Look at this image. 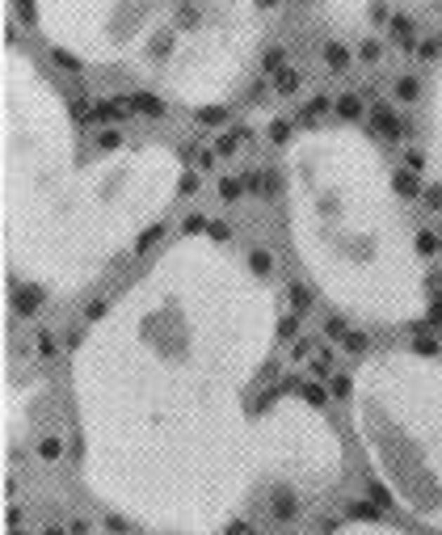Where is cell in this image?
I'll use <instances>...</instances> for the list:
<instances>
[{"instance_id": "6da1fadb", "label": "cell", "mask_w": 442, "mask_h": 535, "mask_svg": "<svg viewBox=\"0 0 442 535\" xmlns=\"http://www.w3.org/2000/svg\"><path fill=\"white\" fill-rule=\"evenodd\" d=\"M274 337V287L245 253L173 240L72 354L84 489L143 531L219 535L287 485L278 401L245 409Z\"/></svg>"}, {"instance_id": "7a4b0ae2", "label": "cell", "mask_w": 442, "mask_h": 535, "mask_svg": "<svg viewBox=\"0 0 442 535\" xmlns=\"http://www.w3.org/2000/svg\"><path fill=\"white\" fill-rule=\"evenodd\" d=\"M181 156L135 143L76 169L67 105L21 51H4V257L46 295L89 287L173 202Z\"/></svg>"}, {"instance_id": "3957f363", "label": "cell", "mask_w": 442, "mask_h": 535, "mask_svg": "<svg viewBox=\"0 0 442 535\" xmlns=\"http://www.w3.org/2000/svg\"><path fill=\"white\" fill-rule=\"evenodd\" d=\"M291 245L312 287L367 325H409L430 283L388 160L358 127H312L282 156Z\"/></svg>"}, {"instance_id": "277c9868", "label": "cell", "mask_w": 442, "mask_h": 535, "mask_svg": "<svg viewBox=\"0 0 442 535\" xmlns=\"http://www.w3.org/2000/svg\"><path fill=\"white\" fill-rule=\"evenodd\" d=\"M354 434L375 481L417 523L442 531V359L371 354L350 384Z\"/></svg>"}, {"instance_id": "5b68a950", "label": "cell", "mask_w": 442, "mask_h": 535, "mask_svg": "<svg viewBox=\"0 0 442 535\" xmlns=\"http://www.w3.org/2000/svg\"><path fill=\"white\" fill-rule=\"evenodd\" d=\"M261 42L257 8L194 4L148 63L156 89L181 105H219L245 80Z\"/></svg>"}, {"instance_id": "8992f818", "label": "cell", "mask_w": 442, "mask_h": 535, "mask_svg": "<svg viewBox=\"0 0 442 535\" xmlns=\"http://www.w3.org/2000/svg\"><path fill=\"white\" fill-rule=\"evenodd\" d=\"M51 46L80 63H152L169 0H30Z\"/></svg>"}, {"instance_id": "52a82bcc", "label": "cell", "mask_w": 442, "mask_h": 535, "mask_svg": "<svg viewBox=\"0 0 442 535\" xmlns=\"http://www.w3.org/2000/svg\"><path fill=\"white\" fill-rule=\"evenodd\" d=\"M426 165L442 181V72L430 84V105H426Z\"/></svg>"}, {"instance_id": "ba28073f", "label": "cell", "mask_w": 442, "mask_h": 535, "mask_svg": "<svg viewBox=\"0 0 442 535\" xmlns=\"http://www.w3.org/2000/svg\"><path fill=\"white\" fill-rule=\"evenodd\" d=\"M329 535H409L401 527H388V523H375V519H354V523H342L337 531Z\"/></svg>"}, {"instance_id": "9c48e42d", "label": "cell", "mask_w": 442, "mask_h": 535, "mask_svg": "<svg viewBox=\"0 0 442 535\" xmlns=\"http://www.w3.org/2000/svg\"><path fill=\"white\" fill-rule=\"evenodd\" d=\"M379 4H401V8H434L442 0H379Z\"/></svg>"}, {"instance_id": "30bf717a", "label": "cell", "mask_w": 442, "mask_h": 535, "mask_svg": "<svg viewBox=\"0 0 442 535\" xmlns=\"http://www.w3.org/2000/svg\"><path fill=\"white\" fill-rule=\"evenodd\" d=\"M211 4H236V8H257L253 0H211Z\"/></svg>"}]
</instances>
